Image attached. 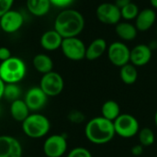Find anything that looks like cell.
<instances>
[{"mask_svg":"<svg viewBox=\"0 0 157 157\" xmlns=\"http://www.w3.org/2000/svg\"><path fill=\"white\" fill-rule=\"evenodd\" d=\"M32 65L34 69L41 75L53 71V61L46 53L36 54L32 59Z\"/></svg>","mask_w":157,"mask_h":157,"instance_id":"ffe728a7","label":"cell"},{"mask_svg":"<svg viewBox=\"0 0 157 157\" xmlns=\"http://www.w3.org/2000/svg\"><path fill=\"white\" fill-rule=\"evenodd\" d=\"M9 113L14 121L17 122H23L30 114V110L29 109L25 101L20 98L10 103Z\"/></svg>","mask_w":157,"mask_h":157,"instance_id":"d6986e66","label":"cell"},{"mask_svg":"<svg viewBox=\"0 0 157 157\" xmlns=\"http://www.w3.org/2000/svg\"><path fill=\"white\" fill-rule=\"evenodd\" d=\"M24 134L30 139H41L45 137L51 130V121L43 114L30 113L27 119L21 122Z\"/></svg>","mask_w":157,"mask_h":157,"instance_id":"277c9868","label":"cell"},{"mask_svg":"<svg viewBox=\"0 0 157 157\" xmlns=\"http://www.w3.org/2000/svg\"><path fill=\"white\" fill-rule=\"evenodd\" d=\"M120 77L125 85H133L138 79V71L137 67L132 63H129L121 67Z\"/></svg>","mask_w":157,"mask_h":157,"instance_id":"603a6c76","label":"cell"},{"mask_svg":"<svg viewBox=\"0 0 157 157\" xmlns=\"http://www.w3.org/2000/svg\"><path fill=\"white\" fill-rule=\"evenodd\" d=\"M10 57H12L11 51L7 47H4V46L0 47V62L6 61Z\"/></svg>","mask_w":157,"mask_h":157,"instance_id":"4dcf8cb0","label":"cell"},{"mask_svg":"<svg viewBox=\"0 0 157 157\" xmlns=\"http://www.w3.org/2000/svg\"><path fill=\"white\" fill-rule=\"evenodd\" d=\"M154 121H155V126L157 127V109H156V111H155V117H154Z\"/></svg>","mask_w":157,"mask_h":157,"instance_id":"8d00e7d4","label":"cell"},{"mask_svg":"<svg viewBox=\"0 0 157 157\" xmlns=\"http://www.w3.org/2000/svg\"><path fill=\"white\" fill-rule=\"evenodd\" d=\"M113 124L116 135L123 139H131L135 137L141 129L138 120L133 115L129 113H121L113 121Z\"/></svg>","mask_w":157,"mask_h":157,"instance_id":"5b68a950","label":"cell"},{"mask_svg":"<svg viewBox=\"0 0 157 157\" xmlns=\"http://www.w3.org/2000/svg\"><path fill=\"white\" fill-rule=\"evenodd\" d=\"M108 50V44L106 40L98 38L94 40L87 47L86 52V59L88 61H95L100 58Z\"/></svg>","mask_w":157,"mask_h":157,"instance_id":"e0dca14e","label":"cell"},{"mask_svg":"<svg viewBox=\"0 0 157 157\" xmlns=\"http://www.w3.org/2000/svg\"><path fill=\"white\" fill-rule=\"evenodd\" d=\"M0 30H1V28H0Z\"/></svg>","mask_w":157,"mask_h":157,"instance_id":"60d3db41","label":"cell"},{"mask_svg":"<svg viewBox=\"0 0 157 157\" xmlns=\"http://www.w3.org/2000/svg\"><path fill=\"white\" fill-rule=\"evenodd\" d=\"M139 12H140V10H139L138 6L136 4L131 2L130 4H128L127 6H125L124 7H122L121 9V18H124L127 21L133 20L137 17Z\"/></svg>","mask_w":157,"mask_h":157,"instance_id":"484cf974","label":"cell"},{"mask_svg":"<svg viewBox=\"0 0 157 157\" xmlns=\"http://www.w3.org/2000/svg\"><path fill=\"white\" fill-rule=\"evenodd\" d=\"M63 38L54 29H49L42 33L40 39V44L41 48L48 52H54L61 49V45Z\"/></svg>","mask_w":157,"mask_h":157,"instance_id":"9a60e30c","label":"cell"},{"mask_svg":"<svg viewBox=\"0 0 157 157\" xmlns=\"http://www.w3.org/2000/svg\"><path fill=\"white\" fill-rule=\"evenodd\" d=\"M98 19L106 25H117L121 22V9L113 3H102L96 10Z\"/></svg>","mask_w":157,"mask_h":157,"instance_id":"8fae6325","label":"cell"},{"mask_svg":"<svg viewBox=\"0 0 157 157\" xmlns=\"http://www.w3.org/2000/svg\"><path fill=\"white\" fill-rule=\"evenodd\" d=\"M27 75L25 62L17 56H12L0 63V78L5 84H18Z\"/></svg>","mask_w":157,"mask_h":157,"instance_id":"3957f363","label":"cell"},{"mask_svg":"<svg viewBox=\"0 0 157 157\" xmlns=\"http://www.w3.org/2000/svg\"><path fill=\"white\" fill-rule=\"evenodd\" d=\"M153 51L147 44H138L131 50L130 63L136 67L146 65L152 59Z\"/></svg>","mask_w":157,"mask_h":157,"instance_id":"5bb4252c","label":"cell"},{"mask_svg":"<svg viewBox=\"0 0 157 157\" xmlns=\"http://www.w3.org/2000/svg\"><path fill=\"white\" fill-rule=\"evenodd\" d=\"M75 1V0H50L52 6H55L60 9L69 8V6H72Z\"/></svg>","mask_w":157,"mask_h":157,"instance_id":"f1b7e54d","label":"cell"},{"mask_svg":"<svg viewBox=\"0 0 157 157\" xmlns=\"http://www.w3.org/2000/svg\"><path fill=\"white\" fill-rule=\"evenodd\" d=\"M150 3L155 9H157V0H150Z\"/></svg>","mask_w":157,"mask_h":157,"instance_id":"d590c367","label":"cell"},{"mask_svg":"<svg viewBox=\"0 0 157 157\" xmlns=\"http://www.w3.org/2000/svg\"><path fill=\"white\" fill-rule=\"evenodd\" d=\"M1 113H2V109H1V107H0V115H1Z\"/></svg>","mask_w":157,"mask_h":157,"instance_id":"74e56055","label":"cell"},{"mask_svg":"<svg viewBox=\"0 0 157 157\" xmlns=\"http://www.w3.org/2000/svg\"><path fill=\"white\" fill-rule=\"evenodd\" d=\"M48 98L40 86H32L26 92L23 100L30 112H38L45 107Z\"/></svg>","mask_w":157,"mask_h":157,"instance_id":"7c38bea8","label":"cell"},{"mask_svg":"<svg viewBox=\"0 0 157 157\" xmlns=\"http://www.w3.org/2000/svg\"><path fill=\"white\" fill-rule=\"evenodd\" d=\"M108 58L109 62L117 66L121 67L130 63L131 50L130 48L121 41H114L112 42L107 50Z\"/></svg>","mask_w":157,"mask_h":157,"instance_id":"9c48e42d","label":"cell"},{"mask_svg":"<svg viewBox=\"0 0 157 157\" xmlns=\"http://www.w3.org/2000/svg\"><path fill=\"white\" fill-rule=\"evenodd\" d=\"M20 142L10 135H0V157H22Z\"/></svg>","mask_w":157,"mask_h":157,"instance_id":"4fadbf2b","label":"cell"},{"mask_svg":"<svg viewBox=\"0 0 157 157\" xmlns=\"http://www.w3.org/2000/svg\"><path fill=\"white\" fill-rule=\"evenodd\" d=\"M137 136H138L139 144H142L144 147L152 146L155 142V134L154 131L148 127L140 129Z\"/></svg>","mask_w":157,"mask_h":157,"instance_id":"cb8c5ba5","label":"cell"},{"mask_svg":"<svg viewBox=\"0 0 157 157\" xmlns=\"http://www.w3.org/2000/svg\"><path fill=\"white\" fill-rule=\"evenodd\" d=\"M115 32L121 40L125 41H132L137 37L138 30L135 25L128 21H122L116 25Z\"/></svg>","mask_w":157,"mask_h":157,"instance_id":"44dd1931","label":"cell"},{"mask_svg":"<svg viewBox=\"0 0 157 157\" xmlns=\"http://www.w3.org/2000/svg\"><path fill=\"white\" fill-rule=\"evenodd\" d=\"M144 147L142 144H140L133 145V146L132 147V149H131L132 155L133 156L136 157L141 156V155L144 154Z\"/></svg>","mask_w":157,"mask_h":157,"instance_id":"1f68e13d","label":"cell"},{"mask_svg":"<svg viewBox=\"0 0 157 157\" xmlns=\"http://www.w3.org/2000/svg\"><path fill=\"white\" fill-rule=\"evenodd\" d=\"M121 114V106L115 100H107L101 107V116L105 119L114 121Z\"/></svg>","mask_w":157,"mask_h":157,"instance_id":"7402d4cb","label":"cell"},{"mask_svg":"<svg viewBox=\"0 0 157 157\" xmlns=\"http://www.w3.org/2000/svg\"><path fill=\"white\" fill-rule=\"evenodd\" d=\"M42 91L50 98L59 96L64 88V80L63 76L54 71L42 75L39 86Z\"/></svg>","mask_w":157,"mask_h":157,"instance_id":"52a82bcc","label":"cell"},{"mask_svg":"<svg viewBox=\"0 0 157 157\" xmlns=\"http://www.w3.org/2000/svg\"><path fill=\"white\" fill-rule=\"evenodd\" d=\"M156 20V13L153 8H144L141 10L135 18V27L138 31L149 30Z\"/></svg>","mask_w":157,"mask_h":157,"instance_id":"2e32d148","label":"cell"},{"mask_svg":"<svg viewBox=\"0 0 157 157\" xmlns=\"http://www.w3.org/2000/svg\"><path fill=\"white\" fill-rule=\"evenodd\" d=\"M5 83L3 82V80L0 78V100L3 98L4 97V89H5Z\"/></svg>","mask_w":157,"mask_h":157,"instance_id":"836d02e7","label":"cell"},{"mask_svg":"<svg viewBox=\"0 0 157 157\" xmlns=\"http://www.w3.org/2000/svg\"><path fill=\"white\" fill-rule=\"evenodd\" d=\"M66 157H93V155L88 149L82 146H78L71 149L68 152Z\"/></svg>","mask_w":157,"mask_h":157,"instance_id":"4316f807","label":"cell"},{"mask_svg":"<svg viewBox=\"0 0 157 157\" xmlns=\"http://www.w3.org/2000/svg\"><path fill=\"white\" fill-rule=\"evenodd\" d=\"M86 138L93 144L103 145L111 142L116 136L113 121L102 116L89 120L85 126Z\"/></svg>","mask_w":157,"mask_h":157,"instance_id":"7a4b0ae2","label":"cell"},{"mask_svg":"<svg viewBox=\"0 0 157 157\" xmlns=\"http://www.w3.org/2000/svg\"><path fill=\"white\" fill-rule=\"evenodd\" d=\"M148 46L150 47V49H151L152 51H154V50L157 49V40H152Z\"/></svg>","mask_w":157,"mask_h":157,"instance_id":"e575fe53","label":"cell"},{"mask_svg":"<svg viewBox=\"0 0 157 157\" xmlns=\"http://www.w3.org/2000/svg\"><path fill=\"white\" fill-rule=\"evenodd\" d=\"M156 34H157V29H156Z\"/></svg>","mask_w":157,"mask_h":157,"instance_id":"ab89813d","label":"cell"},{"mask_svg":"<svg viewBox=\"0 0 157 157\" xmlns=\"http://www.w3.org/2000/svg\"><path fill=\"white\" fill-rule=\"evenodd\" d=\"M131 2H132V0H116L114 4H115L120 9H121L122 7H124L125 6H127V5L130 4Z\"/></svg>","mask_w":157,"mask_h":157,"instance_id":"d6a6232c","label":"cell"},{"mask_svg":"<svg viewBox=\"0 0 157 157\" xmlns=\"http://www.w3.org/2000/svg\"><path fill=\"white\" fill-rule=\"evenodd\" d=\"M68 144L63 134H52L43 143V153L46 157H63L67 152Z\"/></svg>","mask_w":157,"mask_h":157,"instance_id":"ba28073f","label":"cell"},{"mask_svg":"<svg viewBox=\"0 0 157 157\" xmlns=\"http://www.w3.org/2000/svg\"><path fill=\"white\" fill-rule=\"evenodd\" d=\"M24 21V16L20 11L11 9L0 17V28L5 33L13 34L22 28Z\"/></svg>","mask_w":157,"mask_h":157,"instance_id":"30bf717a","label":"cell"},{"mask_svg":"<svg viewBox=\"0 0 157 157\" xmlns=\"http://www.w3.org/2000/svg\"><path fill=\"white\" fill-rule=\"evenodd\" d=\"M61 50L65 58L70 61L78 62L86 58V46L78 37L63 39L61 45Z\"/></svg>","mask_w":157,"mask_h":157,"instance_id":"8992f818","label":"cell"},{"mask_svg":"<svg viewBox=\"0 0 157 157\" xmlns=\"http://www.w3.org/2000/svg\"><path fill=\"white\" fill-rule=\"evenodd\" d=\"M26 6L32 16L41 17L50 12L52 6L50 0H26Z\"/></svg>","mask_w":157,"mask_h":157,"instance_id":"ac0fdd59","label":"cell"},{"mask_svg":"<svg viewBox=\"0 0 157 157\" xmlns=\"http://www.w3.org/2000/svg\"><path fill=\"white\" fill-rule=\"evenodd\" d=\"M22 96V89L18 84H6L4 89V97L6 100L13 102L20 99Z\"/></svg>","mask_w":157,"mask_h":157,"instance_id":"d4e9b609","label":"cell"},{"mask_svg":"<svg viewBox=\"0 0 157 157\" xmlns=\"http://www.w3.org/2000/svg\"><path fill=\"white\" fill-rule=\"evenodd\" d=\"M15 0H0V17L12 9Z\"/></svg>","mask_w":157,"mask_h":157,"instance_id":"f546056e","label":"cell"},{"mask_svg":"<svg viewBox=\"0 0 157 157\" xmlns=\"http://www.w3.org/2000/svg\"><path fill=\"white\" fill-rule=\"evenodd\" d=\"M27 157H34V156H27Z\"/></svg>","mask_w":157,"mask_h":157,"instance_id":"f35d334b","label":"cell"},{"mask_svg":"<svg viewBox=\"0 0 157 157\" xmlns=\"http://www.w3.org/2000/svg\"><path fill=\"white\" fill-rule=\"evenodd\" d=\"M68 120L75 124H80L82 122H84V121L86 120V117L84 115L83 112L79 111V110H72L69 112L68 114Z\"/></svg>","mask_w":157,"mask_h":157,"instance_id":"83f0119b","label":"cell"},{"mask_svg":"<svg viewBox=\"0 0 157 157\" xmlns=\"http://www.w3.org/2000/svg\"><path fill=\"white\" fill-rule=\"evenodd\" d=\"M85 17L76 9H62L56 16L53 29L63 38L77 37L85 29Z\"/></svg>","mask_w":157,"mask_h":157,"instance_id":"6da1fadb","label":"cell"}]
</instances>
